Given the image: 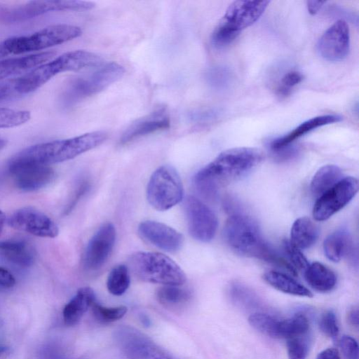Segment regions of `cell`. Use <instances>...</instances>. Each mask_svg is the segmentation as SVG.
Returning <instances> with one entry per match:
<instances>
[{"instance_id":"obj_37","label":"cell","mask_w":359,"mask_h":359,"mask_svg":"<svg viewBox=\"0 0 359 359\" xmlns=\"http://www.w3.org/2000/svg\"><path fill=\"white\" fill-rule=\"evenodd\" d=\"M304 79V76L299 72L292 70L286 72L281 78L277 92L280 95H289L296 85L299 84Z\"/></svg>"},{"instance_id":"obj_13","label":"cell","mask_w":359,"mask_h":359,"mask_svg":"<svg viewBox=\"0 0 359 359\" xmlns=\"http://www.w3.org/2000/svg\"><path fill=\"white\" fill-rule=\"evenodd\" d=\"M114 339L128 359H154L162 350L144 334L128 325L117 327Z\"/></svg>"},{"instance_id":"obj_28","label":"cell","mask_w":359,"mask_h":359,"mask_svg":"<svg viewBox=\"0 0 359 359\" xmlns=\"http://www.w3.org/2000/svg\"><path fill=\"white\" fill-rule=\"evenodd\" d=\"M341 169L337 165H326L321 167L311 180V192L316 196H320L341 179Z\"/></svg>"},{"instance_id":"obj_26","label":"cell","mask_w":359,"mask_h":359,"mask_svg":"<svg viewBox=\"0 0 359 359\" xmlns=\"http://www.w3.org/2000/svg\"><path fill=\"white\" fill-rule=\"evenodd\" d=\"M318 233L317 226L309 218L300 217L292 226L290 241L299 249L309 248L315 243Z\"/></svg>"},{"instance_id":"obj_4","label":"cell","mask_w":359,"mask_h":359,"mask_svg":"<svg viewBox=\"0 0 359 359\" xmlns=\"http://www.w3.org/2000/svg\"><path fill=\"white\" fill-rule=\"evenodd\" d=\"M101 60L100 56L86 50L65 53L15 79V90L18 95L32 93L60 73L95 67L99 65Z\"/></svg>"},{"instance_id":"obj_7","label":"cell","mask_w":359,"mask_h":359,"mask_svg":"<svg viewBox=\"0 0 359 359\" xmlns=\"http://www.w3.org/2000/svg\"><path fill=\"white\" fill-rule=\"evenodd\" d=\"M82 33L76 26L59 24L44 27L29 35L16 36L0 43V58L46 49L79 37Z\"/></svg>"},{"instance_id":"obj_32","label":"cell","mask_w":359,"mask_h":359,"mask_svg":"<svg viewBox=\"0 0 359 359\" xmlns=\"http://www.w3.org/2000/svg\"><path fill=\"white\" fill-rule=\"evenodd\" d=\"M249 323L252 327L273 338H279V326L280 320L264 313H255L250 316Z\"/></svg>"},{"instance_id":"obj_30","label":"cell","mask_w":359,"mask_h":359,"mask_svg":"<svg viewBox=\"0 0 359 359\" xmlns=\"http://www.w3.org/2000/svg\"><path fill=\"white\" fill-rule=\"evenodd\" d=\"M158 302L167 307H174L182 305L191 297V292L177 285H163L156 292Z\"/></svg>"},{"instance_id":"obj_41","label":"cell","mask_w":359,"mask_h":359,"mask_svg":"<svg viewBox=\"0 0 359 359\" xmlns=\"http://www.w3.org/2000/svg\"><path fill=\"white\" fill-rule=\"evenodd\" d=\"M15 79L0 81V101L18 95L15 88Z\"/></svg>"},{"instance_id":"obj_22","label":"cell","mask_w":359,"mask_h":359,"mask_svg":"<svg viewBox=\"0 0 359 359\" xmlns=\"http://www.w3.org/2000/svg\"><path fill=\"white\" fill-rule=\"evenodd\" d=\"M95 302V294L92 288H80L63 309L65 324L67 326L76 325Z\"/></svg>"},{"instance_id":"obj_29","label":"cell","mask_w":359,"mask_h":359,"mask_svg":"<svg viewBox=\"0 0 359 359\" xmlns=\"http://www.w3.org/2000/svg\"><path fill=\"white\" fill-rule=\"evenodd\" d=\"M130 283V278L128 266L119 264L110 271L107 280V287L111 294L121 296L126 292Z\"/></svg>"},{"instance_id":"obj_27","label":"cell","mask_w":359,"mask_h":359,"mask_svg":"<svg viewBox=\"0 0 359 359\" xmlns=\"http://www.w3.org/2000/svg\"><path fill=\"white\" fill-rule=\"evenodd\" d=\"M263 278L268 284L283 292L300 297L313 296L309 289L285 273L270 271L264 274Z\"/></svg>"},{"instance_id":"obj_6","label":"cell","mask_w":359,"mask_h":359,"mask_svg":"<svg viewBox=\"0 0 359 359\" xmlns=\"http://www.w3.org/2000/svg\"><path fill=\"white\" fill-rule=\"evenodd\" d=\"M128 268L138 279L147 283L180 286L187 280L180 266L159 252H135L130 257Z\"/></svg>"},{"instance_id":"obj_42","label":"cell","mask_w":359,"mask_h":359,"mask_svg":"<svg viewBox=\"0 0 359 359\" xmlns=\"http://www.w3.org/2000/svg\"><path fill=\"white\" fill-rule=\"evenodd\" d=\"M15 278L6 269L0 266V285L10 288L15 285Z\"/></svg>"},{"instance_id":"obj_40","label":"cell","mask_w":359,"mask_h":359,"mask_svg":"<svg viewBox=\"0 0 359 359\" xmlns=\"http://www.w3.org/2000/svg\"><path fill=\"white\" fill-rule=\"evenodd\" d=\"M339 346L346 359H358V345L353 337L344 335L339 340Z\"/></svg>"},{"instance_id":"obj_8","label":"cell","mask_w":359,"mask_h":359,"mask_svg":"<svg viewBox=\"0 0 359 359\" xmlns=\"http://www.w3.org/2000/svg\"><path fill=\"white\" fill-rule=\"evenodd\" d=\"M183 186L176 170L162 165L151 175L147 187V198L156 210L165 211L178 204L183 198Z\"/></svg>"},{"instance_id":"obj_31","label":"cell","mask_w":359,"mask_h":359,"mask_svg":"<svg viewBox=\"0 0 359 359\" xmlns=\"http://www.w3.org/2000/svg\"><path fill=\"white\" fill-rule=\"evenodd\" d=\"M309 329V323L304 314H296L287 319L280 320L279 338L289 339L306 334Z\"/></svg>"},{"instance_id":"obj_34","label":"cell","mask_w":359,"mask_h":359,"mask_svg":"<svg viewBox=\"0 0 359 359\" xmlns=\"http://www.w3.org/2000/svg\"><path fill=\"white\" fill-rule=\"evenodd\" d=\"M30 118L28 111L0 108V128H12L26 123Z\"/></svg>"},{"instance_id":"obj_3","label":"cell","mask_w":359,"mask_h":359,"mask_svg":"<svg viewBox=\"0 0 359 359\" xmlns=\"http://www.w3.org/2000/svg\"><path fill=\"white\" fill-rule=\"evenodd\" d=\"M107 137L105 132L95 131L65 140L43 142L20 151L10 161L50 165L72 159L99 146Z\"/></svg>"},{"instance_id":"obj_20","label":"cell","mask_w":359,"mask_h":359,"mask_svg":"<svg viewBox=\"0 0 359 359\" xmlns=\"http://www.w3.org/2000/svg\"><path fill=\"white\" fill-rule=\"evenodd\" d=\"M54 51H42L24 56L0 59V81L26 74L34 68L50 60Z\"/></svg>"},{"instance_id":"obj_36","label":"cell","mask_w":359,"mask_h":359,"mask_svg":"<svg viewBox=\"0 0 359 359\" xmlns=\"http://www.w3.org/2000/svg\"><path fill=\"white\" fill-rule=\"evenodd\" d=\"M283 250L288 262L296 270L304 271L309 266V262L300 249L294 246L290 241H284Z\"/></svg>"},{"instance_id":"obj_24","label":"cell","mask_w":359,"mask_h":359,"mask_svg":"<svg viewBox=\"0 0 359 359\" xmlns=\"http://www.w3.org/2000/svg\"><path fill=\"white\" fill-rule=\"evenodd\" d=\"M0 254L12 264L20 267H29L34 262L32 246L21 240L0 241Z\"/></svg>"},{"instance_id":"obj_47","label":"cell","mask_w":359,"mask_h":359,"mask_svg":"<svg viewBox=\"0 0 359 359\" xmlns=\"http://www.w3.org/2000/svg\"><path fill=\"white\" fill-rule=\"evenodd\" d=\"M6 141L4 139L0 137V150L2 149L6 146Z\"/></svg>"},{"instance_id":"obj_39","label":"cell","mask_w":359,"mask_h":359,"mask_svg":"<svg viewBox=\"0 0 359 359\" xmlns=\"http://www.w3.org/2000/svg\"><path fill=\"white\" fill-rule=\"evenodd\" d=\"M208 79L210 83L217 88H225L231 81V74L224 67H215L208 72Z\"/></svg>"},{"instance_id":"obj_18","label":"cell","mask_w":359,"mask_h":359,"mask_svg":"<svg viewBox=\"0 0 359 359\" xmlns=\"http://www.w3.org/2000/svg\"><path fill=\"white\" fill-rule=\"evenodd\" d=\"M138 233L144 240L166 252H176L183 244V236L180 232L156 221L142 222L138 226Z\"/></svg>"},{"instance_id":"obj_5","label":"cell","mask_w":359,"mask_h":359,"mask_svg":"<svg viewBox=\"0 0 359 359\" xmlns=\"http://www.w3.org/2000/svg\"><path fill=\"white\" fill-rule=\"evenodd\" d=\"M269 1H235L215 28L211 40L217 48L231 43L240 32L254 24L264 13Z\"/></svg>"},{"instance_id":"obj_19","label":"cell","mask_w":359,"mask_h":359,"mask_svg":"<svg viewBox=\"0 0 359 359\" xmlns=\"http://www.w3.org/2000/svg\"><path fill=\"white\" fill-rule=\"evenodd\" d=\"M170 123L165 109L159 108L132 123L123 133L120 142L125 144L155 131L166 129L169 128Z\"/></svg>"},{"instance_id":"obj_14","label":"cell","mask_w":359,"mask_h":359,"mask_svg":"<svg viewBox=\"0 0 359 359\" xmlns=\"http://www.w3.org/2000/svg\"><path fill=\"white\" fill-rule=\"evenodd\" d=\"M8 167L16 187L25 191L39 190L55 177L54 170L47 165L9 161Z\"/></svg>"},{"instance_id":"obj_33","label":"cell","mask_w":359,"mask_h":359,"mask_svg":"<svg viewBox=\"0 0 359 359\" xmlns=\"http://www.w3.org/2000/svg\"><path fill=\"white\" fill-rule=\"evenodd\" d=\"M95 318L100 323H108L122 318L127 313V307H105L96 302L91 306Z\"/></svg>"},{"instance_id":"obj_23","label":"cell","mask_w":359,"mask_h":359,"mask_svg":"<svg viewBox=\"0 0 359 359\" xmlns=\"http://www.w3.org/2000/svg\"><path fill=\"white\" fill-rule=\"evenodd\" d=\"M325 256L332 262H339L344 256L353 258L354 247L350 233L345 229H339L330 234L324 241Z\"/></svg>"},{"instance_id":"obj_46","label":"cell","mask_w":359,"mask_h":359,"mask_svg":"<svg viewBox=\"0 0 359 359\" xmlns=\"http://www.w3.org/2000/svg\"><path fill=\"white\" fill-rule=\"evenodd\" d=\"M6 222L5 214L0 210V235L4 229Z\"/></svg>"},{"instance_id":"obj_1","label":"cell","mask_w":359,"mask_h":359,"mask_svg":"<svg viewBox=\"0 0 359 359\" xmlns=\"http://www.w3.org/2000/svg\"><path fill=\"white\" fill-rule=\"evenodd\" d=\"M261 160V153L253 148L238 147L227 149L198 170L194 177V183L203 197L214 200L218 196L220 184L245 175Z\"/></svg>"},{"instance_id":"obj_25","label":"cell","mask_w":359,"mask_h":359,"mask_svg":"<svg viewBox=\"0 0 359 359\" xmlns=\"http://www.w3.org/2000/svg\"><path fill=\"white\" fill-rule=\"evenodd\" d=\"M304 278L310 287L321 292L331 291L337 283L335 273L319 262L309 264L304 270Z\"/></svg>"},{"instance_id":"obj_48","label":"cell","mask_w":359,"mask_h":359,"mask_svg":"<svg viewBox=\"0 0 359 359\" xmlns=\"http://www.w3.org/2000/svg\"><path fill=\"white\" fill-rule=\"evenodd\" d=\"M7 350V347L6 346H0V355L4 353L5 351H6Z\"/></svg>"},{"instance_id":"obj_10","label":"cell","mask_w":359,"mask_h":359,"mask_svg":"<svg viewBox=\"0 0 359 359\" xmlns=\"http://www.w3.org/2000/svg\"><path fill=\"white\" fill-rule=\"evenodd\" d=\"M358 190L357 179L352 177L341 179L318 197L313 209L314 219L318 221L327 219L348 204Z\"/></svg>"},{"instance_id":"obj_9","label":"cell","mask_w":359,"mask_h":359,"mask_svg":"<svg viewBox=\"0 0 359 359\" xmlns=\"http://www.w3.org/2000/svg\"><path fill=\"white\" fill-rule=\"evenodd\" d=\"M124 72L121 65L107 63L89 75L74 80L68 88L67 97L74 102L95 95L119 80Z\"/></svg>"},{"instance_id":"obj_45","label":"cell","mask_w":359,"mask_h":359,"mask_svg":"<svg viewBox=\"0 0 359 359\" xmlns=\"http://www.w3.org/2000/svg\"><path fill=\"white\" fill-rule=\"evenodd\" d=\"M358 309H353L348 313V319L351 324L355 326L358 325L359 316Z\"/></svg>"},{"instance_id":"obj_2","label":"cell","mask_w":359,"mask_h":359,"mask_svg":"<svg viewBox=\"0 0 359 359\" xmlns=\"http://www.w3.org/2000/svg\"><path fill=\"white\" fill-rule=\"evenodd\" d=\"M224 238L238 253L255 257L296 274V270L262 237L257 223L242 210L231 214L224 226Z\"/></svg>"},{"instance_id":"obj_17","label":"cell","mask_w":359,"mask_h":359,"mask_svg":"<svg viewBox=\"0 0 359 359\" xmlns=\"http://www.w3.org/2000/svg\"><path fill=\"white\" fill-rule=\"evenodd\" d=\"M95 4L85 1H33L10 12L8 17L12 20H20L36 17L48 12L58 11H88Z\"/></svg>"},{"instance_id":"obj_43","label":"cell","mask_w":359,"mask_h":359,"mask_svg":"<svg viewBox=\"0 0 359 359\" xmlns=\"http://www.w3.org/2000/svg\"><path fill=\"white\" fill-rule=\"evenodd\" d=\"M316 359H341V358L337 349L328 348L319 353Z\"/></svg>"},{"instance_id":"obj_44","label":"cell","mask_w":359,"mask_h":359,"mask_svg":"<svg viewBox=\"0 0 359 359\" xmlns=\"http://www.w3.org/2000/svg\"><path fill=\"white\" fill-rule=\"evenodd\" d=\"M325 4V1H306V8L308 12L313 15L318 13V11L322 8V7Z\"/></svg>"},{"instance_id":"obj_11","label":"cell","mask_w":359,"mask_h":359,"mask_svg":"<svg viewBox=\"0 0 359 359\" xmlns=\"http://www.w3.org/2000/svg\"><path fill=\"white\" fill-rule=\"evenodd\" d=\"M184 208L191 236L201 242L211 241L217 228V219L212 210L193 196L186 198Z\"/></svg>"},{"instance_id":"obj_12","label":"cell","mask_w":359,"mask_h":359,"mask_svg":"<svg viewBox=\"0 0 359 359\" xmlns=\"http://www.w3.org/2000/svg\"><path fill=\"white\" fill-rule=\"evenodd\" d=\"M8 225L16 230L42 238H55L59 229L54 221L43 212L32 207L15 210L8 219Z\"/></svg>"},{"instance_id":"obj_15","label":"cell","mask_w":359,"mask_h":359,"mask_svg":"<svg viewBox=\"0 0 359 359\" xmlns=\"http://www.w3.org/2000/svg\"><path fill=\"white\" fill-rule=\"evenodd\" d=\"M116 241V229L113 224H103L90 238L83 256L84 267L97 270L110 256Z\"/></svg>"},{"instance_id":"obj_38","label":"cell","mask_w":359,"mask_h":359,"mask_svg":"<svg viewBox=\"0 0 359 359\" xmlns=\"http://www.w3.org/2000/svg\"><path fill=\"white\" fill-rule=\"evenodd\" d=\"M320 330L327 337L336 339L339 334V326L335 313L327 311L323 314L319 321Z\"/></svg>"},{"instance_id":"obj_16","label":"cell","mask_w":359,"mask_h":359,"mask_svg":"<svg viewBox=\"0 0 359 359\" xmlns=\"http://www.w3.org/2000/svg\"><path fill=\"white\" fill-rule=\"evenodd\" d=\"M319 54L330 62L343 60L350 48V31L346 22L338 20L320 36L317 45Z\"/></svg>"},{"instance_id":"obj_35","label":"cell","mask_w":359,"mask_h":359,"mask_svg":"<svg viewBox=\"0 0 359 359\" xmlns=\"http://www.w3.org/2000/svg\"><path fill=\"white\" fill-rule=\"evenodd\" d=\"M309 349V340L306 334L287 339L288 359H306Z\"/></svg>"},{"instance_id":"obj_21","label":"cell","mask_w":359,"mask_h":359,"mask_svg":"<svg viewBox=\"0 0 359 359\" xmlns=\"http://www.w3.org/2000/svg\"><path fill=\"white\" fill-rule=\"evenodd\" d=\"M341 116L336 114H325L318 116L305 121L292 130L282 137L273 140L269 144L272 151L290 146L299 137L306 133L325 125L341 121Z\"/></svg>"}]
</instances>
